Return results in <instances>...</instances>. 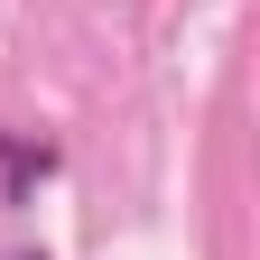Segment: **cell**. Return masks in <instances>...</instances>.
<instances>
[{
	"instance_id": "obj_1",
	"label": "cell",
	"mask_w": 260,
	"mask_h": 260,
	"mask_svg": "<svg viewBox=\"0 0 260 260\" xmlns=\"http://www.w3.org/2000/svg\"><path fill=\"white\" fill-rule=\"evenodd\" d=\"M56 177V140L0 130V205H38V186Z\"/></svg>"
},
{
	"instance_id": "obj_2",
	"label": "cell",
	"mask_w": 260,
	"mask_h": 260,
	"mask_svg": "<svg viewBox=\"0 0 260 260\" xmlns=\"http://www.w3.org/2000/svg\"><path fill=\"white\" fill-rule=\"evenodd\" d=\"M0 260H47V251H38V242H10V251H0Z\"/></svg>"
}]
</instances>
